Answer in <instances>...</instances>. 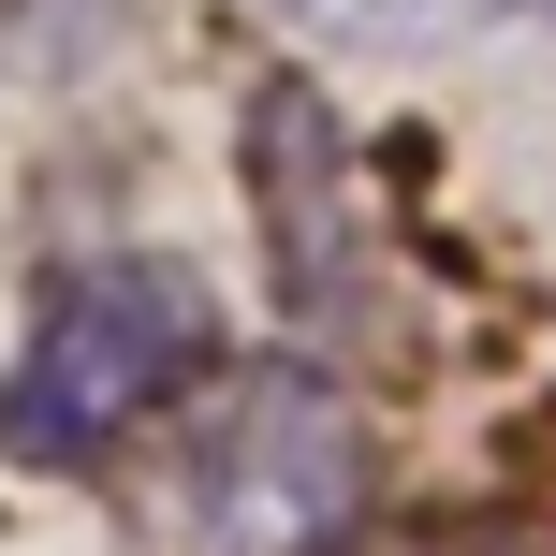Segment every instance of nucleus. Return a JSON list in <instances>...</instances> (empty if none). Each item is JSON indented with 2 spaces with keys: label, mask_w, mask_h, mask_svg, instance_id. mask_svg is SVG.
I'll return each instance as SVG.
<instances>
[{
  "label": "nucleus",
  "mask_w": 556,
  "mask_h": 556,
  "mask_svg": "<svg viewBox=\"0 0 556 556\" xmlns=\"http://www.w3.org/2000/svg\"><path fill=\"white\" fill-rule=\"evenodd\" d=\"M366 498H381V440L337 366H205L162 410L147 556H352Z\"/></svg>",
  "instance_id": "1"
},
{
  "label": "nucleus",
  "mask_w": 556,
  "mask_h": 556,
  "mask_svg": "<svg viewBox=\"0 0 556 556\" xmlns=\"http://www.w3.org/2000/svg\"><path fill=\"white\" fill-rule=\"evenodd\" d=\"M220 366V293L176 250H88L29 293V337L0 366V454L15 469H103Z\"/></svg>",
  "instance_id": "2"
},
{
  "label": "nucleus",
  "mask_w": 556,
  "mask_h": 556,
  "mask_svg": "<svg viewBox=\"0 0 556 556\" xmlns=\"http://www.w3.org/2000/svg\"><path fill=\"white\" fill-rule=\"evenodd\" d=\"M250 191H264V250H278V293L307 323H352L366 293V220H352V147H337L323 88L278 74L250 103Z\"/></svg>",
  "instance_id": "3"
},
{
  "label": "nucleus",
  "mask_w": 556,
  "mask_h": 556,
  "mask_svg": "<svg viewBox=\"0 0 556 556\" xmlns=\"http://www.w3.org/2000/svg\"><path fill=\"white\" fill-rule=\"evenodd\" d=\"M395 556H556V528H528V513H454V528H425Z\"/></svg>",
  "instance_id": "4"
},
{
  "label": "nucleus",
  "mask_w": 556,
  "mask_h": 556,
  "mask_svg": "<svg viewBox=\"0 0 556 556\" xmlns=\"http://www.w3.org/2000/svg\"><path fill=\"white\" fill-rule=\"evenodd\" d=\"M381 15H513V0H381Z\"/></svg>",
  "instance_id": "5"
}]
</instances>
